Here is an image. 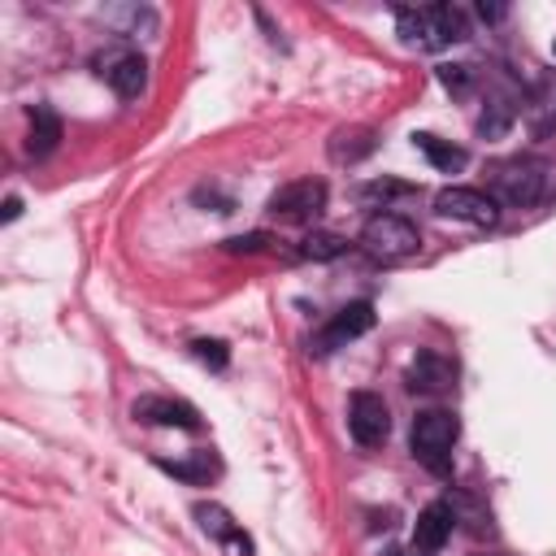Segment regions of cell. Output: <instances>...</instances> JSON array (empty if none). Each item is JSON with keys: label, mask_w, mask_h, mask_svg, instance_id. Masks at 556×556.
<instances>
[{"label": "cell", "mask_w": 556, "mask_h": 556, "mask_svg": "<svg viewBox=\"0 0 556 556\" xmlns=\"http://www.w3.org/2000/svg\"><path fill=\"white\" fill-rule=\"evenodd\" d=\"M326 182L321 178H295V182H282L274 195H269V217L278 222H313L321 208H326Z\"/></svg>", "instance_id": "obj_5"}, {"label": "cell", "mask_w": 556, "mask_h": 556, "mask_svg": "<svg viewBox=\"0 0 556 556\" xmlns=\"http://www.w3.org/2000/svg\"><path fill=\"white\" fill-rule=\"evenodd\" d=\"M439 83H443L447 91H456V96H460V91H469L473 70H469V65H443V70H439Z\"/></svg>", "instance_id": "obj_24"}, {"label": "cell", "mask_w": 556, "mask_h": 556, "mask_svg": "<svg viewBox=\"0 0 556 556\" xmlns=\"http://www.w3.org/2000/svg\"><path fill=\"white\" fill-rule=\"evenodd\" d=\"M456 439H460L456 413H447V408H426V413L413 417V434H408L413 456H417L430 473H439V478L452 469V447H456Z\"/></svg>", "instance_id": "obj_3"}, {"label": "cell", "mask_w": 556, "mask_h": 556, "mask_svg": "<svg viewBox=\"0 0 556 556\" xmlns=\"http://www.w3.org/2000/svg\"><path fill=\"white\" fill-rule=\"evenodd\" d=\"M135 417L148 426H178V430H200V413L187 400L174 395H143L135 400Z\"/></svg>", "instance_id": "obj_13"}, {"label": "cell", "mask_w": 556, "mask_h": 556, "mask_svg": "<svg viewBox=\"0 0 556 556\" xmlns=\"http://www.w3.org/2000/svg\"><path fill=\"white\" fill-rule=\"evenodd\" d=\"M521 117H526V126H530L534 135L556 130V70H543V74L530 83V91H526V100H521Z\"/></svg>", "instance_id": "obj_12"}, {"label": "cell", "mask_w": 556, "mask_h": 556, "mask_svg": "<svg viewBox=\"0 0 556 556\" xmlns=\"http://www.w3.org/2000/svg\"><path fill=\"white\" fill-rule=\"evenodd\" d=\"M552 48H556V43H552Z\"/></svg>", "instance_id": "obj_28"}, {"label": "cell", "mask_w": 556, "mask_h": 556, "mask_svg": "<svg viewBox=\"0 0 556 556\" xmlns=\"http://www.w3.org/2000/svg\"><path fill=\"white\" fill-rule=\"evenodd\" d=\"M413 148H417L434 169H443V174H456V169L469 165V152H465L460 143L439 139V135H430V130H417V135H413Z\"/></svg>", "instance_id": "obj_16"}, {"label": "cell", "mask_w": 556, "mask_h": 556, "mask_svg": "<svg viewBox=\"0 0 556 556\" xmlns=\"http://www.w3.org/2000/svg\"><path fill=\"white\" fill-rule=\"evenodd\" d=\"M361 248L374 256V261H408L417 248H421V235L408 217L400 213H374L365 226H361Z\"/></svg>", "instance_id": "obj_4"}, {"label": "cell", "mask_w": 556, "mask_h": 556, "mask_svg": "<svg viewBox=\"0 0 556 556\" xmlns=\"http://www.w3.org/2000/svg\"><path fill=\"white\" fill-rule=\"evenodd\" d=\"M552 182H556V169L543 156H508L491 169V191L508 208H534L539 200H547Z\"/></svg>", "instance_id": "obj_1"}, {"label": "cell", "mask_w": 556, "mask_h": 556, "mask_svg": "<svg viewBox=\"0 0 556 556\" xmlns=\"http://www.w3.org/2000/svg\"><path fill=\"white\" fill-rule=\"evenodd\" d=\"M343 252H348V239L334 235V230H313V235L300 239V256L304 261H334Z\"/></svg>", "instance_id": "obj_19"}, {"label": "cell", "mask_w": 556, "mask_h": 556, "mask_svg": "<svg viewBox=\"0 0 556 556\" xmlns=\"http://www.w3.org/2000/svg\"><path fill=\"white\" fill-rule=\"evenodd\" d=\"M452 361L443 356V352H434V348H421L417 356H413V365H408V387L413 391H421V395H443L447 387H452Z\"/></svg>", "instance_id": "obj_14"}, {"label": "cell", "mask_w": 556, "mask_h": 556, "mask_svg": "<svg viewBox=\"0 0 556 556\" xmlns=\"http://www.w3.org/2000/svg\"><path fill=\"white\" fill-rule=\"evenodd\" d=\"M191 356L208 369H226L230 365V348L222 339H191Z\"/></svg>", "instance_id": "obj_22"}, {"label": "cell", "mask_w": 556, "mask_h": 556, "mask_svg": "<svg viewBox=\"0 0 556 556\" xmlns=\"http://www.w3.org/2000/svg\"><path fill=\"white\" fill-rule=\"evenodd\" d=\"M96 65H100V78H104L122 100H135V96L143 91V83H148V61H143L139 52H130V48H117V52L100 56Z\"/></svg>", "instance_id": "obj_9"}, {"label": "cell", "mask_w": 556, "mask_h": 556, "mask_svg": "<svg viewBox=\"0 0 556 556\" xmlns=\"http://www.w3.org/2000/svg\"><path fill=\"white\" fill-rule=\"evenodd\" d=\"M226 252H265L269 248V235L265 230H248V235H230L226 243H222Z\"/></svg>", "instance_id": "obj_23"}, {"label": "cell", "mask_w": 556, "mask_h": 556, "mask_svg": "<svg viewBox=\"0 0 556 556\" xmlns=\"http://www.w3.org/2000/svg\"><path fill=\"white\" fill-rule=\"evenodd\" d=\"M395 26L404 35V43L413 48H447V43H460L469 39V26H465V13L456 4H404L395 9Z\"/></svg>", "instance_id": "obj_2"}, {"label": "cell", "mask_w": 556, "mask_h": 556, "mask_svg": "<svg viewBox=\"0 0 556 556\" xmlns=\"http://www.w3.org/2000/svg\"><path fill=\"white\" fill-rule=\"evenodd\" d=\"M156 469L161 473H169V478H178V482H191V486H200V482H208V478H217L222 473V465H217V456L213 452H191V456H156Z\"/></svg>", "instance_id": "obj_15"}, {"label": "cell", "mask_w": 556, "mask_h": 556, "mask_svg": "<svg viewBox=\"0 0 556 556\" xmlns=\"http://www.w3.org/2000/svg\"><path fill=\"white\" fill-rule=\"evenodd\" d=\"M56 143H61V117H56L48 104H35V109H30V135H26V152H30V156H48Z\"/></svg>", "instance_id": "obj_17"}, {"label": "cell", "mask_w": 556, "mask_h": 556, "mask_svg": "<svg viewBox=\"0 0 556 556\" xmlns=\"http://www.w3.org/2000/svg\"><path fill=\"white\" fill-rule=\"evenodd\" d=\"M404 195H417V182H404V178H391V174H382V178H369V182H361L356 187V200L361 204H391V200H404Z\"/></svg>", "instance_id": "obj_18"}, {"label": "cell", "mask_w": 556, "mask_h": 556, "mask_svg": "<svg viewBox=\"0 0 556 556\" xmlns=\"http://www.w3.org/2000/svg\"><path fill=\"white\" fill-rule=\"evenodd\" d=\"M17 217H22V200L9 195V200H4V222H17Z\"/></svg>", "instance_id": "obj_25"}, {"label": "cell", "mask_w": 556, "mask_h": 556, "mask_svg": "<svg viewBox=\"0 0 556 556\" xmlns=\"http://www.w3.org/2000/svg\"><path fill=\"white\" fill-rule=\"evenodd\" d=\"M348 430L361 447H382L391 434V408L378 391H352L348 400Z\"/></svg>", "instance_id": "obj_6"}, {"label": "cell", "mask_w": 556, "mask_h": 556, "mask_svg": "<svg viewBox=\"0 0 556 556\" xmlns=\"http://www.w3.org/2000/svg\"><path fill=\"white\" fill-rule=\"evenodd\" d=\"M434 213L452 217V222H465V226H495L500 222L495 195H486L478 187H443L434 195Z\"/></svg>", "instance_id": "obj_7"}, {"label": "cell", "mask_w": 556, "mask_h": 556, "mask_svg": "<svg viewBox=\"0 0 556 556\" xmlns=\"http://www.w3.org/2000/svg\"><path fill=\"white\" fill-rule=\"evenodd\" d=\"M369 152H374V130H339L334 143H330L334 161H361Z\"/></svg>", "instance_id": "obj_20"}, {"label": "cell", "mask_w": 556, "mask_h": 556, "mask_svg": "<svg viewBox=\"0 0 556 556\" xmlns=\"http://www.w3.org/2000/svg\"><path fill=\"white\" fill-rule=\"evenodd\" d=\"M452 530H456V513H452V504H447V500L426 504V508L417 513V521H413V552L434 556V552L452 539Z\"/></svg>", "instance_id": "obj_11"}, {"label": "cell", "mask_w": 556, "mask_h": 556, "mask_svg": "<svg viewBox=\"0 0 556 556\" xmlns=\"http://www.w3.org/2000/svg\"><path fill=\"white\" fill-rule=\"evenodd\" d=\"M391 556H413V552H391Z\"/></svg>", "instance_id": "obj_27"}, {"label": "cell", "mask_w": 556, "mask_h": 556, "mask_svg": "<svg viewBox=\"0 0 556 556\" xmlns=\"http://www.w3.org/2000/svg\"><path fill=\"white\" fill-rule=\"evenodd\" d=\"M195 521H200V530L204 534H213L217 543H222V552L226 556H252V539L243 534V526L222 508V504H213V500H200L195 508Z\"/></svg>", "instance_id": "obj_10"}, {"label": "cell", "mask_w": 556, "mask_h": 556, "mask_svg": "<svg viewBox=\"0 0 556 556\" xmlns=\"http://www.w3.org/2000/svg\"><path fill=\"white\" fill-rule=\"evenodd\" d=\"M508 126H513V104H504V100H491L478 117V135H486V139H500Z\"/></svg>", "instance_id": "obj_21"}, {"label": "cell", "mask_w": 556, "mask_h": 556, "mask_svg": "<svg viewBox=\"0 0 556 556\" xmlns=\"http://www.w3.org/2000/svg\"><path fill=\"white\" fill-rule=\"evenodd\" d=\"M478 13H482L486 22H500V17H504V9H500V4H478Z\"/></svg>", "instance_id": "obj_26"}, {"label": "cell", "mask_w": 556, "mask_h": 556, "mask_svg": "<svg viewBox=\"0 0 556 556\" xmlns=\"http://www.w3.org/2000/svg\"><path fill=\"white\" fill-rule=\"evenodd\" d=\"M374 326V304L369 300H352V304H343L317 334H313V343H308V352L313 356H330L334 348H343V343H352V339H361L365 330Z\"/></svg>", "instance_id": "obj_8"}]
</instances>
